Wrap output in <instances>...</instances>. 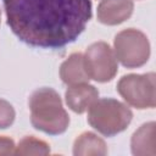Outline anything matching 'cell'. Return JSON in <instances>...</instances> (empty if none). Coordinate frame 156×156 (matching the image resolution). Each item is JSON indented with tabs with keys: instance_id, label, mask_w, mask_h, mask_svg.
Segmentation results:
<instances>
[{
	"instance_id": "obj_4",
	"label": "cell",
	"mask_w": 156,
	"mask_h": 156,
	"mask_svg": "<svg viewBox=\"0 0 156 156\" xmlns=\"http://www.w3.org/2000/svg\"><path fill=\"white\" fill-rule=\"evenodd\" d=\"M116 58L127 68H136L145 65L150 57V43L139 29L128 28L115 37Z\"/></svg>"
},
{
	"instance_id": "obj_11",
	"label": "cell",
	"mask_w": 156,
	"mask_h": 156,
	"mask_svg": "<svg viewBox=\"0 0 156 156\" xmlns=\"http://www.w3.org/2000/svg\"><path fill=\"white\" fill-rule=\"evenodd\" d=\"M107 146L105 141L91 132L82 133L73 144V155L83 156V155H106Z\"/></svg>"
},
{
	"instance_id": "obj_6",
	"label": "cell",
	"mask_w": 156,
	"mask_h": 156,
	"mask_svg": "<svg viewBox=\"0 0 156 156\" xmlns=\"http://www.w3.org/2000/svg\"><path fill=\"white\" fill-rule=\"evenodd\" d=\"M83 63L89 79L100 83L110 82L118 71L116 55L105 41L93 43L83 55Z\"/></svg>"
},
{
	"instance_id": "obj_14",
	"label": "cell",
	"mask_w": 156,
	"mask_h": 156,
	"mask_svg": "<svg viewBox=\"0 0 156 156\" xmlns=\"http://www.w3.org/2000/svg\"><path fill=\"white\" fill-rule=\"evenodd\" d=\"M15 143L12 139L6 136H0V155L15 154Z\"/></svg>"
},
{
	"instance_id": "obj_7",
	"label": "cell",
	"mask_w": 156,
	"mask_h": 156,
	"mask_svg": "<svg viewBox=\"0 0 156 156\" xmlns=\"http://www.w3.org/2000/svg\"><path fill=\"white\" fill-rule=\"evenodd\" d=\"M133 9L132 0H101L98 6V20L104 24L116 26L128 20Z\"/></svg>"
},
{
	"instance_id": "obj_13",
	"label": "cell",
	"mask_w": 156,
	"mask_h": 156,
	"mask_svg": "<svg viewBox=\"0 0 156 156\" xmlns=\"http://www.w3.org/2000/svg\"><path fill=\"white\" fill-rule=\"evenodd\" d=\"M15 116L16 113L12 105L6 100L0 99V129L9 128L13 123Z\"/></svg>"
},
{
	"instance_id": "obj_12",
	"label": "cell",
	"mask_w": 156,
	"mask_h": 156,
	"mask_svg": "<svg viewBox=\"0 0 156 156\" xmlns=\"http://www.w3.org/2000/svg\"><path fill=\"white\" fill-rule=\"evenodd\" d=\"M16 155H48L50 154L49 145L34 136H24L15 150Z\"/></svg>"
},
{
	"instance_id": "obj_2",
	"label": "cell",
	"mask_w": 156,
	"mask_h": 156,
	"mask_svg": "<svg viewBox=\"0 0 156 156\" xmlns=\"http://www.w3.org/2000/svg\"><path fill=\"white\" fill-rule=\"evenodd\" d=\"M28 106L32 126L46 134L57 135L66 132L69 116L62 106L61 98L52 88H39L32 93Z\"/></svg>"
},
{
	"instance_id": "obj_5",
	"label": "cell",
	"mask_w": 156,
	"mask_h": 156,
	"mask_svg": "<svg viewBox=\"0 0 156 156\" xmlns=\"http://www.w3.org/2000/svg\"><path fill=\"white\" fill-rule=\"evenodd\" d=\"M117 91L128 105L135 108H154L156 105L155 73L123 76L117 83Z\"/></svg>"
},
{
	"instance_id": "obj_1",
	"label": "cell",
	"mask_w": 156,
	"mask_h": 156,
	"mask_svg": "<svg viewBox=\"0 0 156 156\" xmlns=\"http://www.w3.org/2000/svg\"><path fill=\"white\" fill-rule=\"evenodd\" d=\"M6 22L24 44L57 49L73 43L91 18L90 0H2Z\"/></svg>"
},
{
	"instance_id": "obj_3",
	"label": "cell",
	"mask_w": 156,
	"mask_h": 156,
	"mask_svg": "<svg viewBox=\"0 0 156 156\" xmlns=\"http://www.w3.org/2000/svg\"><path fill=\"white\" fill-rule=\"evenodd\" d=\"M88 110L89 124L106 136H113L123 132L133 118V113L127 105L111 98L98 99Z\"/></svg>"
},
{
	"instance_id": "obj_8",
	"label": "cell",
	"mask_w": 156,
	"mask_h": 156,
	"mask_svg": "<svg viewBox=\"0 0 156 156\" xmlns=\"http://www.w3.org/2000/svg\"><path fill=\"white\" fill-rule=\"evenodd\" d=\"M66 104L76 113L85 112L99 98V91L94 85L80 83L69 85L65 93Z\"/></svg>"
},
{
	"instance_id": "obj_9",
	"label": "cell",
	"mask_w": 156,
	"mask_h": 156,
	"mask_svg": "<svg viewBox=\"0 0 156 156\" xmlns=\"http://www.w3.org/2000/svg\"><path fill=\"white\" fill-rule=\"evenodd\" d=\"M155 122L144 123L136 129L130 140L132 154L135 156H155L156 155V134Z\"/></svg>"
},
{
	"instance_id": "obj_15",
	"label": "cell",
	"mask_w": 156,
	"mask_h": 156,
	"mask_svg": "<svg viewBox=\"0 0 156 156\" xmlns=\"http://www.w3.org/2000/svg\"><path fill=\"white\" fill-rule=\"evenodd\" d=\"M0 20H1V12H0Z\"/></svg>"
},
{
	"instance_id": "obj_10",
	"label": "cell",
	"mask_w": 156,
	"mask_h": 156,
	"mask_svg": "<svg viewBox=\"0 0 156 156\" xmlns=\"http://www.w3.org/2000/svg\"><path fill=\"white\" fill-rule=\"evenodd\" d=\"M60 77L67 85H76L88 83L89 77L85 72L83 63V55L80 52L71 54L60 67Z\"/></svg>"
}]
</instances>
